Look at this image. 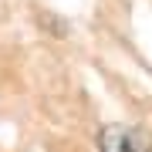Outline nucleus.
Masks as SVG:
<instances>
[{"mask_svg": "<svg viewBox=\"0 0 152 152\" xmlns=\"http://www.w3.org/2000/svg\"><path fill=\"white\" fill-rule=\"evenodd\" d=\"M102 152H149V142L142 139V132H135L132 125H105L98 135Z\"/></svg>", "mask_w": 152, "mask_h": 152, "instance_id": "f257e3e1", "label": "nucleus"}]
</instances>
